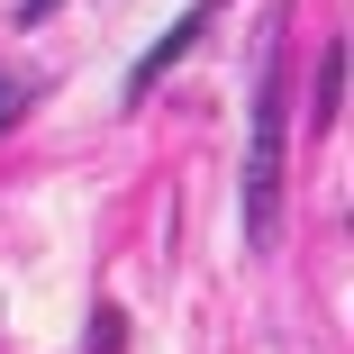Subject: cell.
<instances>
[{
    "label": "cell",
    "instance_id": "obj_1",
    "mask_svg": "<svg viewBox=\"0 0 354 354\" xmlns=\"http://www.w3.org/2000/svg\"><path fill=\"white\" fill-rule=\"evenodd\" d=\"M281 218V73L263 64V91H254V155H245V236L272 245Z\"/></svg>",
    "mask_w": 354,
    "mask_h": 354
},
{
    "label": "cell",
    "instance_id": "obj_2",
    "mask_svg": "<svg viewBox=\"0 0 354 354\" xmlns=\"http://www.w3.org/2000/svg\"><path fill=\"white\" fill-rule=\"evenodd\" d=\"M209 19H218V0H200V10H191V19H182V28H173L155 55H146V64H136V73H127V100H146V91H155V73H173V64L200 46V28H209Z\"/></svg>",
    "mask_w": 354,
    "mask_h": 354
},
{
    "label": "cell",
    "instance_id": "obj_3",
    "mask_svg": "<svg viewBox=\"0 0 354 354\" xmlns=\"http://www.w3.org/2000/svg\"><path fill=\"white\" fill-rule=\"evenodd\" d=\"M336 109H345V46L318 64V127H336Z\"/></svg>",
    "mask_w": 354,
    "mask_h": 354
},
{
    "label": "cell",
    "instance_id": "obj_4",
    "mask_svg": "<svg viewBox=\"0 0 354 354\" xmlns=\"http://www.w3.org/2000/svg\"><path fill=\"white\" fill-rule=\"evenodd\" d=\"M37 100V82L28 73H0V127H19V109Z\"/></svg>",
    "mask_w": 354,
    "mask_h": 354
},
{
    "label": "cell",
    "instance_id": "obj_5",
    "mask_svg": "<svg viewBox=\"0 0 354 354\" xmlns=\"http://www.w3.org/2000/svg\"><path fill=\"white\" fill-rule=\"evenodd\" d=\"M46 10H55V0H28V19H46Z\"/></svg>",
    "mask_w": 354,
    "mask_h": 354
}]
</instances>
